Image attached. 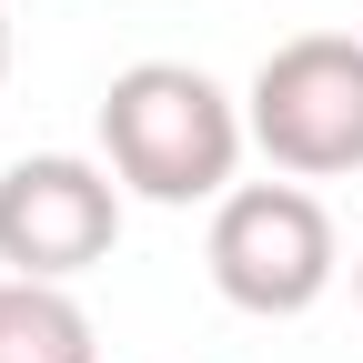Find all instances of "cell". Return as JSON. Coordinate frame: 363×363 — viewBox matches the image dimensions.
<instances>
[{"instance_id": "6da1fadb", "label": "cell", "mask_w": 363, "mask_h": 363, "mask_svg": "<svg viewBox=\"0 0 363 363\" xmlns=\"http://www.w3.org/2000/svg\"><path fill=\"white\" fill-rule=\"evenodd\" d=\"M252 152V121L242 101L192 61H131L101 91V162L131 202H162V212H192L222 202L233 172Z\"/></svg>"}, {"instance_id": "7a4b0ae2", "label": "cell", "mask_w": 363, "mask_h": 363, "mask_svg": "<svg viewBox=\"0 0 363 363\" xmlns=\"http://www.w3.org/2000/svg\"><path fill=\"white\" fill-rule=\"evenodd\" d=\"M202 262H212V293L252 313V323H293L333 293L343 272V242H333V212L323 192L303 182H233L212 202V233H202Z\"/></svg>"}, {"instance_id": "3957f363", "label": "cell", "mask_w": 363, "mask_h": 363, "mask_svg": "<svg viewBox=\"0 0 363 363\" xmlns=\"http://www.w3.org/2000/svg\"><path fill=\"white\" fill-rule=\"evenodd\" d=\"M252 152L283 182H343L363 172V40L353 30H293L272 40L242 91Z\"/></svg>"}, {"instance_id": "277c9868", "label": "cell", "mask_w": 363, "mask_h": 363, "mask_svg": "<svg viewBox=\"0 0 363 363\" xmlns=\"http://www.w3.org/2000/svg\"><path fill=\"white\" fill-rule=\"evenodd\" d=\"M121 242V182L111 162L81 152H30L0 172V272L21 283H81Z\"/></svg>"}, {"instance_id": "5b68a950", "label": "cell", "mask_w": 363, "mask_h": 363, "mask_svg": "<svg viewBox=\"0 0 363 363\" xmlns=\"http://www.w3.org/2000/svg\"><path fill=\"white\" fill-rule=\"evenodd\" d=\"M0 363H101L91 313L71 303V283H21V272H0Z\"/></svg>"}, {"instance_id": "8992f818", "label": "cell", "mask_w": 363, "mask_h": 363, "mask_svg": "<svg viewBox=\"0 0 363 363\" xmlns=\"http://www.w3.org/2000/svg\"><path fill=\"white\" fill-rule=\"evenodd\" d=\"M0 81H11V11H0Z\"/></svg>"}, {"instance_id": "52a82bcc", "label": "cell", "mask_w": 363, "mask_h": 363, "mask_svg": "<svg viewBox=\"0 0 363 363\" xmlns=\"http://www.w3.org/2000/svg\"><path fill=\"white\" fill-rule=\"evenodd\" d=\"M353 313H363V252H353Z\"/></svg>"}]
</instances>
